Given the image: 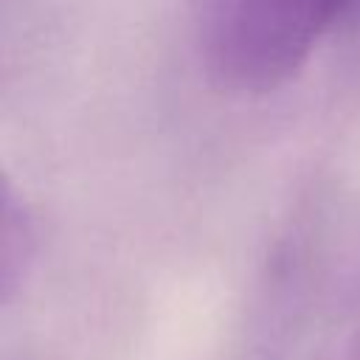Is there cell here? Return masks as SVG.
I'll return each mask as SVG.
<instances>
[{
    "label": "cell",
    "instance_id": "6da1fadb",
    "mask_svg": "<svg viewBox=\"0 0 360 360\" xmlns=\"http://www.w3.org/2000/svg\"><path fill=\"white\" fill-rule=\"evenodd\" d=\"M256 304L270 354L360 315V186L323 177L298 194L267 248Z\"/></svg>",
    "mask_w": 360,
    "mask_h": 360
},
{
    "label": "cell",
    "instance_id": "7a4b0ae2",
    "mask_svg": "<svg viewBox=\"0 0 360 360\" xmlns=\"http://www.w3.org/2000/svg\"><path fill=\"white\" fill-rule=\"evenodd\" d=\"M352 0H197V48L231 96H267L292 82L340 31Z\"/></svg>",
    "mask_w": 360,
    "mask_h": 360
},
{
    "label": "cell",
    "instance_id": "3957f363",
    "mask_svg": "<svg viewBox=\"0 0 360 360\" xmlns=\"http://www.w3.org/2000/svg\"><path fill=\"white\" fill-rule=\"evenodd\" d=\"M39 217L22 188L3 174V214H0V301H11L28 284L39 256Z\"/></svg>",
    "mask_w": 360,
    "mask_h": 360
},
{
    "label": "cell",
    "instance_id": "277c9868",
    "mask_svg": "<svg viewBox=\"0 0 360 360\" xmlns=\"http://www.w3.org/2000/svg\"><path fill=\"white\" fill-rule=\"evenodd\" d=\"M323 360H360V323L352 326V329L338 340V346L323 354Z\"/></svg>",
    "mask_w": 360,
    "mask_h": 360
},
{
    "label": "cell",
    "instance_id": "5b68a950",
    "mask_svg": "<svg viewBox=\"0 0 360 360\" xmlns=\"http://www.w3.org/2000/svg\"><path fill=\"white\" fill-rule=\"evenodd\" d=\"M340 31H343L349 39H357V42H360V0H352L349 14H346V20H343Z\"/></svg>",
    "mask_w": 360,
    "mask_h": 360
}]
</instances>
